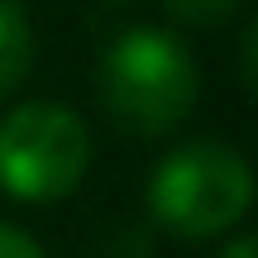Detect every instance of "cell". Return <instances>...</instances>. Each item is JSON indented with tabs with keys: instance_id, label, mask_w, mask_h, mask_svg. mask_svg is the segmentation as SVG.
Masks as SVG:
<instances>
[{
	"instance_id": "cell-8",
	"label": "cell",
	"mask_w": 258,
	"mask_h": 258,
	"mask_svg": "<svg viewBox=\"0 0 258 258\" xmlns=\"http://www.w3.org/2000/svg\"><path fill=\"white\" fill-rule=\"evenodd\" d=\"M220 258H258V249H253V239H249V234H234V239L220 249Z\"/></svg>"
},
{
	"instance_id": "cell-5",
	"label": "cell",
	"mask_w": 258,
	"mask_h": 258,
	"mask_svg": "<svg viewBox=\"0 0 258 258\" xmlns=\"http://www.w3.org/2000/svg\"><path fill=\"white\" fill-rule=\"evenodd\" d=\"M167 15L182 19V24H196V29H215L225 19H234L249 0H163Z\"/></svg>"
},
{
	"instance_id": "cell-6",
	"label": "cell",
	"mask_w": 258,
	"mask_h": 258,
	"mask_svg": "<svg viewBox=\"0 0 258 258\" xmlns=\"http://www.w3.org/2000/svg\"><path fill=\"white\" fill-rule=\"evenodd\" d=\"M0 258H43V249H38L19 225L0 220Z\"/></svg>"
},
{
	"instance_id": "cell-4",
	"label": "cell",
	"mask_w": 258,
	"mask_h": 258,
	"mask_svg": "<svg viewBox=\"0 0 258 258\" xmlns=\"http://www.w3.org/2000/svg\"><path fill=\"white\" fill-rule=\"evenodd\" d=\"M34 24H29L19 0H0V101L19 91V82L34 67Z\"/></svg>"
},
{
	"instance_id": "cell-1",
	"label": "cell",
	"mask_w": 258,
	"mask_h": 258,
	"mask_svg": "<svg viewBox=\"0 0 258 258\" xmlns=\"http://www.w3.org/2000/svg\"><path fill=\"white\" fill-rule=\"evenodd\" d=\"M96 91L110 120L129 134H172L191 115L201 96L196 57L172 29L134 24L110 38V48L96 62Z\"/></svg>"
},
{
	"instance_id": "cell-9",
	"label": "cell",
	"mask_w": 258,
	"mask_h": 258,
	"mask_svg": "<svg viewBox=\"0 0 258 258\" xmlns=\"http://www.w3.org/2000/svg\"><path fill=\"white\" fill-rule=\"evenodd\" d=\"M110 5H120V0H110Z\"/></svg>"
},
{
	"instance_id": "cell-2",
	"label": "cell",
	"mask_w": 258,
	"mask_h": 258,
	"mask_svg": "<svg viewBox=\"0 0 258 258\" xmlns=\"http://www.w3.org/2000/svg\"><path fill=\"white\" fill-rule=\"evenodd\" d=\"M253 206V167L234 144L191 139L148 172V211L177 239H215Z\"/></svg>"
},
{
	"instance_id": "cell-3",
	"label": "cell",
	"mask_w": 258,
	"mask_h": 258,
	"mask_svg": "<svg viewBox=\"0 0 258 258\" xmlns=\"http://www.w3.org/2000/svg\"><path fill=\"white\" fill-rule=\"evenodd\" d=\"M91 172V129L57 101H29L0 120V191L24 206L67 201Z\"/></svg>"
},
{
	"instance_id": "cell-7",
	"label": "cell",
	"mask_w": 258,
	"mask_h": 258,
	"mask_svg": "<svg viewBox=\"0 0 258 258\" xmlns=\"http://www.w3.org/2000/svg\"><path fill=\"white\" fill-rule=\"evenodd\" d=\"M253 62H258V19H249V29H244V38H239V77H244V91L249 96H253V82H258Z\"/></svg>"
}]
</instances>
